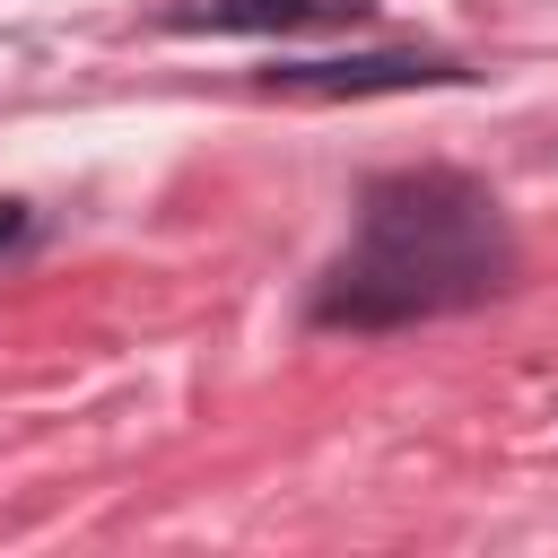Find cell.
<instances>
[{
  "label": "cell",
  "instance_id": "6da1fadb",
  "mask_svg": "<svg viewBox=\"0 0 558 558\" xmlns=\"http://www.w3.org/2000/svg\"><path fill=\"white\" fill-rule=\"evenodd\" d=\"M497 270H506L497 209L453 174H401V183H384L366 201V235L331 270L323 314H349V323L445 314V305L488 296Z\"/></svg>",
  "mask_w": 558,
  "mask_h": 558
},
{
  "label": "cell",
  "instance_id": "7a4b0ae2",
  "mask_svg": "<svg viewBox=\"0 0 558 558\" xmlns=\"http://www.w3.org/2000/svg\"><path fill=\"white\" fill-rule=\"evenodd\" d=\"M427 78H453L445 61H410V52H375V61H305V70H279V87L296 96H375V87H427Z\"/></svg>",
  "mask_w": 558,
  "mask_h": 558
},
{
  "label": "cell",
  "instance_id": "3957f363",
  "mask_svg": "<svg viewBox=\"0 0 558 558\" xmlns=\"http://www.w3.org/2000/svg\"><path fill=\"white\" fill-rule=\"evenodd\" d=\"M366 0H209L201 17L227 26V35H288V26H340Z\"/></svg>",
  "mask_w": 558,
  "mask_h": 558
},
{
  "label": "cell",
  "instance_id": "277c9868",
  "mask_svg": "<svg viewBox=\"0 0 558 558\" xmlns=\"http://www.w3.org/2000/svg\"><path fill=\"white\" fill-rule=\"evenodd\" d=\"M17 235H26V209H17V201H0V244H17Z\"/></svg>",
  "mask_w": 558,
  "mask_h": 558
}]
</instances>
